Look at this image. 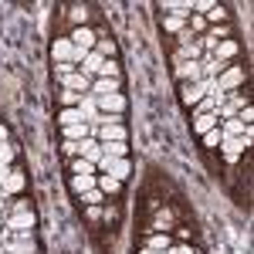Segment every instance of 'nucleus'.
Returning a JSON list of instances; mask_svg holds the SVG:
<instances>
[{
  "label": "nucleus",
  "instance_id": "3",
  "mask_svg": "<svg viewBox=\"0 0 254 254\" xmlns=\"http://www.w3.org/2000/svg\"><path fill=\"white\" fill-rule=\"evenodd\" d=\"M95 166H102V173L112 176V180H119V183L129 176V163H126V159H116V156H102Z\"/></svg>",
  "mask_w": 254,
  "mask_h": 254
},
{
  "label": "nucleus",
  "instance_id": "20",
  "mask_svg": "<svg viewBox=\"0 0 254 254\" xmlns=\"http://www.w3.org/2000/svg\"><path fill=\"white\" fill-rule=\"evenodd\" d=\"M126 142H102V156H116V159H122L126 156Z\"/></svg>",
  "mask_w": 254,
  "mask_h": 254
},
{
  "label": "nucleus",
  "instance_id": "32",
  "mask_svg": "<svg viewBox=\"0 0 254 254\" xmlns=\"http://www.w3.org/2000/svg\"><path fill=\"white\" fill-rule=\"evenodd\" d=\"M207 14H210V20H224V17H227V14H224V7H210Z\"/></svg>",
  "mask_w": 254,
  "mask_h": 254
},
{
  "label": "nucleus",
  "instance_id": "21",
  "mask_svg": "<svg viewBox=\"0 0 254 254\" xmlns=\"http://www.w3.org/2000/svg\"><path fill=\"white\" fill-rule=\"evenodd\" d=\"M71 173H75V176H92V173H95V163H88V159H75V163H71Z\"/></svg>",
  "mask_w": 254,
  "mask_h": 254
},
{
  "label": "nucleus",
  "instance_id": "17",
  "mask_svg": "<svg viewBox=\"0 0 254 254\" xmlns=\"http://www.w3.org/2000/svg\"><path fill=\"white\" fill-rule=\"evenodd\" d=\"M193 129H196V132H200V136H207L210 129H217V112H210V116H196Z\"/></svg>",
  "mask_w": 254,
  "mask_h": 254
},
{
  "label": "nucleus",
  "instance_id": "27",
  "mask_svg": "<svg viewBox=\"0 0 254 254\" xmlns=\"http://www.w3.org/2000/svg\"><path fill=\"white\" fill-rule=\"evenodd\" d=\"M0 163H3V166H10V163H14V149H10L7 142H0Z\"/></svg>",
  "mask_w": 254,
  "mask_h": 254
},
{
  "label": "nucleus",
  "instance_id": "33",
  "mask_svg": "<svg viewBox=\"0 0 254 254\" xmlns=\"http://www.w3.org/2000/svg\"><path fill=\"white\" fill-rule=\"evenodd\" d=\"M156 254H190V248H166V251H156Z\"/></svg>",
  "mask_w": 254,
  "mask_h": 254
},
{
  "label": "nucleus",
  "instance_id": "14",
  "mask_svg": "<svg viewBox=\"0 0 254 254\" xmlns=\"http://www.w3.org/2000/svg\"><path fill=\"white\" fill-rule=\"evenodd\" d=\"M119 85H122V81L119 78H98V81H92V92H88V95H112V92H119Z\"/></svg>",
  "mask_w": 254,
  "mask_h": 254
},
{
  "label": "nucleus",
  "instance_id": "35",
  "mask_svg": "<svg viewBox=\"0 0 254 254\" xmlns=\"http://www.w3.org/2000/svg\"><path fill=\"white\" fill-rule=\"evenodd\" d=\"M0 142H7V129L3 126H0Z\"/></svg>",
  "mask_w": 254,
  "mask_h": 254
},
{
  "label": "nucleus",
  "instance_id": "11",
  "mask_svg": "<svg viewBox=\"0 0 254 254\" xmlns=\"http://www.w3.org/2000/svg\"><path fill=\"white\" fill-rule=\"evenodd\" d=\"M68 41H71L75 48H81V51H92V48H95V31H92V27H75Z\"/></svg>",
  "mask_w": 254,
  "mask_h": 254
},
{
  "label": "nucleus",
  "instance_id": "12",
  "mask_svg": "<svg viewBox=\"0 0 254 254\" xmlns=\"http://www.w3.org/2000/svg\"><path fill=\"white\" fill-rule=\"evenodd\" d=\"M102 64H105V58H102L98 51H88L78 68H81V75H85V78H92V75H98V71H102Z\"/></svg>",
  "mask_w": 254,
  "mask_h": 254
},
{
  "label": "nucleus",
  "instance_id": "15",
  "mask_svg": "<svg viewBox=\"0 0 254 254\" xmlns=\"http://www.w3.org/2000/svg\"><path fill=\"white\" fill-rule=\"evenodd\" d=\"M180 92H183V105H196V102L203 98V88H200V81H187Z\"/></svg>",
  "mask_w": 254,
  "mask_h": 254
},
{
  "label": "nucleus",
  "instance_id": "25",
  "mask_svg": "<svg viewBox=\"0 0 254 254\" xmlns=\"http://www.w3.org/2000/svg\"><path fill=\"white\" fill-rule=\"evenodd\" d=\"M95 51H98L105 61H109L112 55H116V44H112V41H95Z\"/></svg>",
  "mask_w": 254,
  "mask_h": 254
},
{
  "label": "nucleus",
  "instance_id": "37",
  "mask_svg": "<svg viewBox=\"0 0 254 254\" xmlns=\"http://www.w3.org/2000/svg\"><path fill=\"white\" fill-rule=\"evenodd\" d=\"M0 227H3V217H0ZM0 234H3V231H0Z\"/></svg>",
  "mask_w": 254,
  "mask_h": 254
},
{
  "label": "nucleus",
  "instance_id": "34",
  "mask_svg": "<svg viewBox=\"0 0 254 254\" xmlns=\"http://www.w3.org/2000/svg\"><path fill=\"white\" fill-rule=\"evenodd\" d=\"M71 17H75V20L81 24V27H85V10H81V7H75V14H71Z\"/></svg>",
  "mask_w": 254,
  "mask_h": 254
},
{
  "label": "nucleus",
  "instance_id": "38",
  "mask_svg": "<svg viewBox=\"0 0 254 254\" xmlns=\"http://www.w3.org/2000/svg\"><path fill=\"white\" fill-rule=\"evenodd\" d=\"M190 254H196V251H190Z\"/></svg>",
  "mask_w": 254,
  "mask_h": 254
},
{
  "label": "nucleus",
  "instance_id": "23",
  "mask_svg": "<svg viewBox=\"0 0 254 254\" xmlns=\"http://www.w3.org/2000/svg\"><path fill=\"white\" fill-rule=\"evenodd\" d=\"M95 183L102 187V193H119V190H122V183L112 180V176H102V180H95Z\"/></svg>",
  "mask_w": 254,
  "mask_h": 254
},
{
  "label": "nucleus",
  "instance_id": "7",
  "mask_svg": "<svg viewBox=\"0 0 254 254\" xmlns=\"http://www.w3.org/2000/svg\"><path fill=\"white\" fill-rule=\"evenodd\" d=\"M92 136H98L102 142H126V129L122 122H112V126H95Z\"/></svg>",
  "mask_w": 254,
  "mask_h": 254
},
{
  "label": "nucleus",
  "instance_id": "13",
  "mask_svg": "<svg viewBox=\"0 0 254 254\" xmlns=\"http://www.w3.org/2000/svg\"><path fill=\"white\" fill-rule=\"evenodd\" d=\"M81 139H92V126H88V122L64 126V142H81Z\"/></svg>",
  "mask_w": 254,
  "mask_h": 254
},
{
  "label": "nucleus",
  "instance_id": "22",
  "mask_svg": "<svg viewBox=\"0 0 254 254\" xmlns=\"http://www.w3.org/2000/svg\"><path fill=\"white\" fill-rule=\"evenodd\" d=\"M170 248V237L163 234V231H156V234L149 237V251H166Z\"/></svg>",
  "mask_w": 254,
  "mask_h": 254
},
{
  "label": "nucleus",
  "instance_id": "29",
  "mask_svg": "<svg viewBox=\"0 0 254 254\" xmlns=\"http://www.w3.org/2000/svg\"><path fill=\"white\" fill-rule=\"evenodd\" d=\"M85 142V139H81ZM81 142H64V153L68 156H81Z\"/></svg>",
  "mask_w": 254,
  "mask_h": 254
},
{
  "label": "nucleus",
  "instance_id": "6",
  "mask_svg": "<svg viewBox=\"0 0 254 254\" xmlns=\"http://www.w3.org/2000/svg\"><path fill=\"white\" fill-rule=\"evenodd\" d=\"M75 109L81 112V119H85V122H88L92 129L98 126L102 112H98V102H95V95H78V105H75Z\"/></svg>",
  "mask_w": 254,
  "mask_h": 254
},
{
  "label": "nucleus",
  "instance_id": "16",
  "mask_svg": "<svg viewBox=\"0 0 254 254\" xmlns=\"http://www.w3.org/2000/svg\"><path fill=\"white\" fill-rule=\"evenodd\" d=\"M244 122L241 119H224V129H220V136H227V139H237V136H244Z\"/></svg>",
  "mask_w": 254,
  "mask_h": 254
},
{
  "label": "nucleus",
  "instance_id": "1",
  "mask_svg": "<svg viewBox=\"0 0 254 254\" xmlns=\"http://www.w3.org/2000/svg\"><path fill=\"white\" fill-rule=\"evenodd\" d=\"M0 248H3V254H38V248H34V237L31 234H10L0 241Z\"/></svg>",
  "mask_w": 254,
  "mask_h": 254
},
{
  "label": "nucleus",
  "instance_id": "24",
  "mask_svg": "<svg viewBox=\"0 0 254 254\" xmlns=\"http://www.w3.org/2000/svg\"><path fill=\"white\" fill-rule=\"evenodd\" d=\"M75 122H85L78 109H64V112H61V129H64V126H75Z\"/></svg>",
  "mask_w": 254,
  "mask_h": 254
},
{
  "label": "nucleus",
  "instance_id": "8",
  "mask_svg": "<svg viewBox=\"0 0 254 254\" xmlns=\"http://www.w3.org/2000/svg\"><path fill=\"white\" fill-rule=\"evenodd\" d=\"M61 88H64V92H75V95H78V92H92V78H85L81 71H71V75L61 78Z\"/></svg>",
  "mask_w": 254,
  "mask_h": 254
},
{
  "label": "nucleus",
  "instance_id": "4",
  "mask_svg": "<svg viewBox=\"0 0 254 254\" xmlns=\"http://www.w3.org/2000/svg\"><path fill=\"white\" fill-rule=\"evenodd\" d=\"M173 75L183 81V85H187V81H200V78H203V68H200V61H196V58H190V61H176Z\"/></svg>",
  "mask_w": 254,
  "mask_h": 254
},
{
  "label": "nucleus",
  "instance_id": "5",
  "mask_svg": "<svg viewBox=\"0 0 254 254\" xmlns=\"http://www.w3.org/2000/svg\"><path fill=\"white\" fill-rule=\"evenodd\" d=\"M98 112L102 116H122V109H126V98L122 92H112V95H98Z\"/></svg>",
  "mask_w": 254,
  "mask_h": 254
},
{
  "label": "nucleus",
  "instance_id": "2",
  "mask_svg": "<svg viewBox=\"0 0 254 254\" xmlns=\"http://www.w3.org/2000/svg\"><path fill=\"white\" fill-rule=\"evenodd\" d=\"M251 139H254V129L248 126V129H244V136H237V139H227V136H224L217 149H224V156H227V159H237L244 149H248V146H251Z\"/></svg>",
  "mask_w": 254,
  "mask_h": 254
},
{
  "label": "nucleus",
  "instance_id": "31",
  "mask_svg": "<svg viewBox=\"0 0 254 254\" xmlns=\"http://www.w3.org/2000/svg\"><path fill=\"white\" fill-rule=\"evenodd\" d=\"M166 27L170 31H183V17H166Z\"/></svg>",
  "mask_w": 254,
  "mask_h": 254
},
{
  "label": "nucleus",
  "instance_id": "19",
  "mask_svg": "<svg viewBox=\"0 0 254 254\" xmlns=\"http://www.w3.org/2000/svg\"><path fill=\"white\" fill-rule=\"evenodd\" d=\"M20 187H24V176L10 170V176H7V180H3V187H0V193H17Z\"/></svg>",
  "mask_w": 254,
  "mask_h": 254
},
{
  "label": "nucleus",
  "instance_id": "28",
  "mask_svg": "<svg viewBox=\"0 0 254 254\" xmlns=\"http://www.w3.org/2000/svg\"><path fill=\"white\" fill-rule=\"evenodd\" d=\"M81 200L92 203V207H98V203H102V190H88V193H81Z\"/></svg>",
  "mask_w": 254,
  "mask_h": 254
},
{
  "label": "nucleus",
  "instance_id": "10",
  "mask_svg": "<svg viewBox=\"0 0 254 254\" xmlns=\"http://www.w3.org/2000/svg\"><path fill=\"white\" fill-rule=\"evenodd\" d=\"M241 81H244V71H241V68H231V71H224V75L217 78V92L231 95V92H234V88L241 85Z\"/></svg>",
  "mask_w": 254,
  "mask_h": 254
},
{
  "label": "nucleus",
  "instance_id": "18",
  "mask_svg": "<svg viewBox=\"0 0 254 254\" xmlns=\"http://www.w3.org/2000/svg\"><path fill=\"white\" fill-rule=\"evenodd\" d=\"M71 190H75V193H88V190H95V176H71Z\"/></svg>",
  "mask_w": 254,
  "mask_h": 254
},
{
  "label": "nucleus",
  "instance_id": "26",
  "mask_svg": "<svg viewBox=\"0 0 254 254\" xmlns=\"http://www.w3.org/2000/svg\"><path fill=\"white\" fill-rule=\"evenodd\" d=\"M220 129H210V132H207V136H203V146H210V149H217V146H220Z\"/></svg>",
  "mask_w": 254,
  "mask_h": 254
},
{
  "label": "nucleus",
  "instance_id": "9",
  "mask_svg": "<svg viewBox=\"0 0 254 254\" xmlns=\"http://www.w3.org/2000/svg\"><path fill=\"white\" fill-rule=\"evenodd\" d=\"M244 105H251L244 95H227V102L217 109V119H237V112H241Z\"/></svg>",
  "mask_w": 254,
  "mask_h": 254
},
{
  "label": "nucleus",
  "instance_id": "36",
  "mask_svg": "<svg viewBox=\"0 0 254 254\" xmlns=\"http://www.w3.org/2000/svg\"><path fill=\"white\" fill-rule=\"evenodd\" d=\"M142 254H156V251H149V248H146V251H142Z\"/></svg>",
  "mask_w": 254,
  "mask_h": 254
},
{
  "label": "nucleus",
  "instance_id": "30",
  "mask_svg": "<svg viewBox=\"0 0 254 254\" xmlns=\"http://www.w3.org/2000/svg\"><path fill=\"white\" fill-rule=\"evenodd\" d=\"M61 102H64L68 109H75V105H78V95H75V92H61Z\"/></svg>",
  "mask_w": 254,
  "mask_h": 254
}]
</instances>
